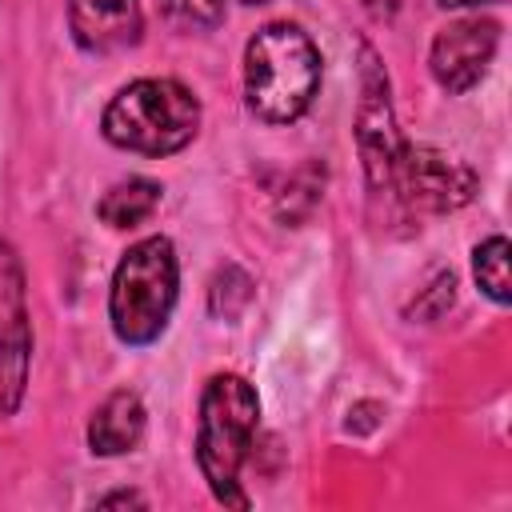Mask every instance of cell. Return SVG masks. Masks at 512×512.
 I'll use <instances>...</instances> for the list:
<instances>
[{
	"label": "cell",
	"mask_w": 512,
	"mask_h": 512,
	"mask_svg": "<svg viewBox=\"0 0 512 512\" xmlns=\"http://www.w3.org/2000/svg\"><path fill=\"white\" fill-rule=\"evenodd\" d=\"M256 420H260V400L244 376L220 372L204 384L196 460H200V472L212 496L228 508H248V496L240 492V468L252 452Z\"/></svg>",
	"instance_id": "cell-1"
},
{
	"label": "cell",
	"mask_w": 512,
	"mask_h": 512,
	"mask_svg": "<svg viewBox=\"0 0 512 512\" xmlns=\"http://www.w3.org/2000/svg\"><path fill=\"white\" fill-rule=\"evenodd\" d=\"M320 88V52L296 24H268L244 52L248 108L268 124H288L308 112Z\"/></svg>",
	"instance_id": "cell-2"
},
{
	"label": "cell",
	"mask_w": 512,
	"mask_h": 512,
	"mask_svg": "<svg viewBox=\"0 0 512 512\" xmlns=\"http://www.w3.org/2000/svg\"><path fill=\"white\" fill-rule=\"evenodd\" d=\"M200 128L196 96L176 80H136L104 108V136L140 156L180 152Z\"/></svg>",
	"instance_id": "cell-3"
},
{
	"label": "cell",
	"mask_w": 512,
	"mask_h": 512,
	"mask_svg": "<svg viewBox=\"0 0 512 512\" xmlns=\"http://www.w3.org/2000/svg\"><path fill=\"white\" fill-rule=\"evenodd\" d=\"M176 308V252L168 236H148L124 252L112 276L108 312L124 344H152Z\"/></svg>",
	"instance_id": "cell-4"
},
{
	"label": "cell",
	"mask_w": 512,
	"mask_h": 512,
	"mask_svg": "<svg viewBox=\"0 0 512 512\" xmlns=\"http://www.w3.org/2000/svg\"><path fill=\"white\" fill-rule=\"evenodd\" d=\"M388 188H396V196L408 208L420 212H456L476 196V172L436 148L424 144H400L392 172H388Z\"/></svg>",
	"instance_id": "cell-5"
},
{
	"label": "cell",
	"mask_w": 512,
	"mask_h": 512,
	"mask_svg": "<svg viewBox=\"0 0 512 512\" xmlns=\"http://www.w3.org/2000/svg\"><path fill=\"white\" fill-rule=\"evenodd\" d=\"M32 328L24 304V268L16 248L0 236V416H12L28 384Z\"/></svg>",
	"instance_id": "cell-6"
},
{
	"label": "cell",
	"mask_w": 512,
	"mask_h": 512,
	"mask_svg": "<svg viewBox=\"0 0 512 512\" xmlns=\"http://www.w3.org/2000/svg\"><path fill=\"white\" fill-rule=\"evenodd\" d=\"M400 132H396V116H392V100H388V76L376 60V52L368 44H360V104H356V148L368 172V184L380 192L388 188V172L392 160L400 152Z\"/></svg>",
	"instance_id": "cell-7"
},
{
	"label": "cell",
	"mask_w": 512,
	"mask_h": 512,
	"mask_svg": "<svg viewBox=\"0 0 512 512\" xmlns=\"http://www.w3.org/2000/svg\"><path fill=\"white\" fill-rule=\"evenodd\" d=\"M500 44V24L496 20H480V16H464L452 20L448 28L436 32L432 40V76L440 88L448 92H468L492 64Z\"/></svg>",
	"instance_id": "cell-8"
},
{
	"label": "cell",
	"mask_w": 512,
	"mask_h": 512,
	"mask_svg": "<svg viewBox=\"0 0 512 512\" xmlns=\"http://www.w3.org/2000/svg\"><path fill=\"white\" fill-rule=\"evenodd\" d=\"M68 24L84 52H120L140 40L144 16L136 0H68Z\"/></svg>",
	"instance_id": "cell-9"
},
{
	"label": "cell",
	"mask_w": 512,
	"mask_h": 512,
	"mask_svg": "<svg viewBox=\"0 0 512 512\" xmlns=\"http://www.w3.org/2000/svg\"><path fill=\"white\" fill-rule=\"evenodd\" d=\"M144 404L136 392H112L88 420V444L100 456H124L144 436Z\"/></svg>",
	"instance_id": "cell-10"
},
{
	"label": "cell",
	"mask_w": 512,
	"mask_h": 512,
	"mask_svg": "<svg viewBox=\"0 0 512 512\" xmlns=\"http://www.w3.org/2000/svg\"><path fill=\"white\" fill-rule=\"evenodd\" d=\"M156 204H160V184L144 180V176H132V180L112 184L104 192V200L96 204V212L108 228H136L156 212Z\"/></svg>",
	"instance_id": "cell-11"
},
{
	"label": "cell",
	"mask_w": 512,
	"mask_h": 512,
	"mask_svg": "<svg viewBox=\"0 0 512 512\" xmlns=\"http://www.w3.org/2000/svg\"><path fill=\"white\" fill-rule=\"evenodd\" d=\"M472 272H476V284H480L484 296H492L496 304L512 300V288H508V240L504 236H488L484 244H476Z\"/></svg>",
	"instance_id": "cell-12"
},
{
	"label": "cell",
	"mask_w": 512,
	"mask_h": 512,
	"mask_svg": "<svg viewBox=\"0 0 512 512\" xmlns=\"http://www.w3.org/2000/svg\"><path fill=\"white\" fill-rule=\"evenodd\" d=\"M184 24H216L224 16V0H160Z\"/></svg>",
	"instance_id": "cell-13"
},
{
	"label": "cell",
	"mask_w": 512,
	"mask_h": 512,
	"mask_svg": "<svg viewBox=\"0 0 512 512\" xmlns=\"http://www.w3.org/2000/svg\"><path fill=\"white\" fill-rule=\"evenodd\" d=\"M100 504L108 508V504H144V500H140V496H132V492H120V496H104Z\"/></svg>",
	"instance_id": "cell-14"
},
{
	"label": "cell",
	"mask_w": 512,
	"mask_h": 512,
	"mask_svg": "<svg viewBox=\"0 0 512 512\" xmlns=\"http://www.w3.org/2000/svg\"><path fill=\"white\" fill-rule=\"evenodd\" d=\"M444 8H468V4H484V0H440Z\"/></svg>",
	"instance_id": "cell-15"
},
{
	"label": "cell",
	"mask_w": 512,
	"mask_h": 512,
	"mask_svg": "<svg viewBox=\"0 0 512 512\" xmlns=\"http://www.w3.org/2000/svg\"><path fill=\"white\" fill-rule=\"evenodd\" d=\"M244 4H264V0H244Z\"/></svg>",
	"instance_id": "cell-16"
}]
</instances>
